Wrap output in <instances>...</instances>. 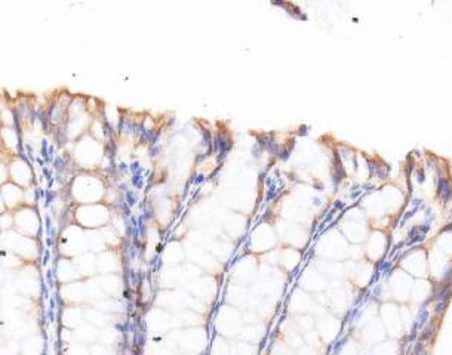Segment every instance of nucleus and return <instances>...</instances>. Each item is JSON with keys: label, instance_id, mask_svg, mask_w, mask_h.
Returning a JSON list of instances; mask_svg holds the SVG:
<instances>
[{"label": "nucleus", "instance_id": "f03ea898", "mask_svg": "<svg viewBox=\"0 0 452 355\" xmlns=\"http://www.w3.org/2000/svg\"><path fill=\"white\" fill-rule=\"evenodd\" d=\"M73 157H74L76 164L85 170H91V169L101 166L103 159H104L103 142L94 139L89 135L82 137L80 139H78V142L74 145Z\"/></svg>", "mask_w": 452, "mask_h": 355}, {"label": "nucleus", "instance_id": "6ab92c4d", "mask_svg": "<svg viewBox=\"0 0 452 355\" xmlns=\"http://www.w3.org/2000/svg\"><path fill=\"white\" fill-rule=\"evenodd\" d=\"M36 201H37V194L34 187H30L24 190V206L28 207H36Z\"/></svg>", "mask_w": 452, "mask_h": 355}, {"label": "nucleus", "instance_id": "20e7f679", "mask_svg": "<svg viewBox=\"0 0 452 355\" xmlns=\"http://www.w3.org/2000/svg\"><path fill=\"white\" fill-rule=\"evenodd\" d=\"M59 255L62 258L74 259L80 255L86 253L88 247V237L83 228L78 225H68L67 228L62 229L59 235Z\"/></svg>", "mask_w": 452, "mask_h": 355}, {"label": "nucleus", "instance_id": "4468645a", "mask_svg": "<svg viewBox=\"0 0 452 355\" xmlns=\"http://www.w3.org/2000/svg\"><path fill=\"white\" fill-rule=\"evenodd\" d=\"M83 312L79 306H67L62 311L61 320L65 328H78L83 323Z\"/></svg>", "mask_w": 452, "mask_h": 355}, {"label": "nucleus", "instance_id": "412c9836", "mask_svg": "<svg viewBox=\"0 0 452 355\" xmlns=\"http://www.w3.org/2000/svg\"><path fill=\"white\" fill-rule=\"evenodd\" d=\"M5 212H6V206H5V203H3L2 192H0V215H2V213H5Z\"/></svg>", "mask_w": 452, "mask_h": 355}, {"label": "nucleus", "instance_id": "5701e85b", "mask_svg": "<svg viewBox=\"0 0 452 355\" xmlns=\"http://www.w3.org/2000/svg\"><path fill=\"white\" fill-rule=\"evenodd\" d=\"M3 327H5V321H3V318H2V315H0V334L5 331V328Z\"/></svg>", "mask_w": 452, "mask_h": 355}, {"label": "nucleus", "instance_id": "f3484780", "mask_svg": "<svg viewBox=\"0 0 452 355\" xmlns=\"http://www.w3.org/2000/svg\"><path fill=\"white\" fill-rule=\"evenodd\" d=\"M0 126L17 128L15 114L12 112V109L8 108V107H2V108H0Z\"/></svg>", "mask_w": 452, "mask_h": 355}, {"label": "nucleus", "instance_id": "423d86ee", "mask_svg": "<svg viewBox=\"0 0 452 355\" xmlns=\"http://www.w3.org/2000/svg\"><path fill=\"white\" fill-rule=\"evenodd\" d=\"M8 167H9V181L17 184L21 188H30L33 187V170L31 166L27 162L24 157L21 156H15L8 162Z\"/></svg>", "mask_w": 452, "mask_h": 355}, {"label": "nucleus", "instance_id": "39448f33", "mask_svg": "<svg viewBox=\"0 0 452 355\" xmlns=\"http://www.w3.org/2000/svg\"><path fill=\"white\" fill-rule=\"evenodd\" d=\"M40 216L36 210V207L23 206L14 212V229L30 239H37L40 234Z\"/></svg>", "mask_w": 452, "mask_h": 355}, {"label": "nucleus", "instance_id": "b1692460", "mask_svg": "<svg viewBox=\"0 0 452 355\" xmlns=\"http://www.w3.org/2000/svg\"><path fill=\"white\" fill-rule=\"evenodd\" d=\"M0 234H2V228H0Z\"/></svg>", "mask_w": 452, "mask_h": 355}, {"label": "nucleus", "instance_id": "9d476101", "mask_svg": "<svg viewBox=\"0 0 452 355\" xmlns=\"http://www.w3.org/2000/svg\"><path fill=\"white\" fill-rule=\"evenodd\" d=\"M56 278L61 284H68L74 283L80 278L79 273L73 264V259L68 258H61L56 264Z\"/></svg>", "mask_w": 452, "mask_h": 355}, {"label": "nucleus", "instance_id": "a211bd4d", "mask_svg": "<svg viewBox=\"0 0 452 355\" xmlns=\"http://www.w3.org/2000/svg\"><path fill=\"white\" fill-rule=\"evenodd\" d=\"M0 228L2 231L14 229V212H5L0 215Z\"/></svg>", "mask_w": 452, "mask_h": 355}, {"label": "nucleus", "instance_id": "0eeeda50", "mask_svg": "<svg viewBox=\"0 0 452 355\" xmlns=\"http://www.w3.org/2000/svg\"><path fill=\"white\" fill-rule=\"evenodd\" d=\"M0 192L8 212H15L17 209L24 206V188L18 187L17 184L9 181L8 184L0 187Z\"/></svg>", "mask_w": 452, "mask_h": 355}, {"label": "nucleus", "instance_id": "1a4fd4ad", "mask_svg": "<svg viewBox=\"0 0 452 355\" xmlns=\"http://www.w3.org/2000/svg\"><path fill=\"white\" fill-rule=\"evenodd\" d=\"M15 289L20 296L27 299H37L42 292V286L37 277H21L15 281Z\"/></svg>", "mask_w": 452, "mask_h": 355}, {"label": "nucleus", "instance_id": "4be33fe9", "mask_svg": "<svg viewBox=\"0 0 452 355\" xmlns=\"http://www.w3.org/2000/svg\"><path fill=\"white\" fill-rule=\"evenodd\" d=\"M3 281H5V271H3V268L0 267V286L3 284Z\"/></svg>", "mask_w": 452, "mask_h": 355}, {"label": "nucleus", "instance_id": "7ed1b4c3", "mask_svg": "<svg viewBox=\"0 0 452 355\" xmlns=\"http://www.w3.org/2000/svg\"><path fill=\"white\" fill-rule=\"evenodd\" d=\"M74 219H76V225L86 231L101 229L110 222V210L103 203L80 204L74 210Z\"/></svg>", "mask_w": 452, "mask_h": 355}, {"label": "nucleus", "instance_id": "dca6fc26", "mask_svg": "<svg viewBox=\"0 0 452 355\" xmlns=\"http://www.w3.org/2000/svg\"><path fill=\"white\" fill-rule=\"evenodd\" d=\"M97 336H98V331L89 324H82L73 331V339H76L82 345L94 342L97 339Z\"/></svg>", "mask_w": 452, "mask_h": 355}, {"label": "nucleus", "instance_id": "2eb2a0df", "mask_svg": "<svg viewBox=\"0 0 452 355\" xmlns=\"http://www.w3.org/2000/svg\"><path fill=\"white\" fill-rule=\"evenodd\" d=\"M26 262H23L17 255L11 252H0V267L8 271H20Z\"/></svg>", "mask_w": 452, "mask_h": 355}, {"label": "nucleus", "instance_id": "ddd939ff", "mask_svg": "<svg viewBox=\"0 0 452 355\" xmlns=\"http://www.w3.org/2000/svg\"><path fill=\"white\" fill-rule=\"evenodd\" d=\"M45 349L43 337L39 334H30L21 343V354L23 355H42Z\"/></svg>", "mask_w": 452, "mask_h": 355}, {"label": "nucleus", "instance_id": "9b49d317", "mask_svg": "<svg viewBox=\"0 0 452 355\" xmlns=\"http://www.w3.org/2000/svg\"><path fill=\"white\" fill-rule=\"evenodd\" d=\"M73 264L79 273L80 278H88L91 275H94L95 270H97V259L92 255L83 253L78 258L73 259Z\"/></svg>", "mask_w": 452, "mask_h": 355}, {"label": "nucleus", "instance_id": "6e6552de", "mask_svg": "<svg viewBox=\"0 0 452 355\" xmlns=\"http://www.w3.org/2000/svg\"><path fill=\"white\" fill-rule=\"evenodd\" d=\"M20 144H21V138L17 128L0 126V145L6 153H9L12 157L20 156L18 154Z\"/></svg>", "mask_w": 452, "mask_h": 355}, {"label": "nucleus", "instance_id": "393cba45", "mask_svg": "<svg viewBox=\"0 0 452 355\" xmlns=\"http://www.w3.org/2000/svg\"><path fill=\"white\" fill-rule=\"evenodd\" d=\"M0 148H2V145H0Z\"/></svg>", "mask_w": 452, "mask_h": 355}, {"label": "nucleus", "instance_id": "aec40b11", "mask_svg": "<svg viewBox=\"0 0 452 355\" xmlns=\"http://www.w3.org/2000/svg\"><path fill=\"white\" fill-rule=\"evenodd\" d=\"M8 182H9V167L6 162L0 160V187H3Z\"/></svg>", "mask_w": 452, "mask_h": 355}, {"label": "nucleus", "instance_id": "f257e3e1", "mask_svg": "<svg viewBox=\"0 0 452 355\" xmlns=\"http://www.w3.org/2000/svg\"><path fill=\"white\" fill-rule=\"evenodd\" d=\"M106 185L104 181L91 173L85 172L78 175L70 187V194L71 198L80 204H95V203H103V198L106 197Z\"/></svg>", "mask_w": 452, "mask_h": 355}, {"label": "nucleus", "instance_id": "f8f14e48", "mask_svg": "<svg viewBox=\"0 0 452 355\" xmlns=\"http://www.w3.org/2000/svg\"><path fill=\"white\" fill-rule=\"evenodd\" d=\"M119 268V259L111 250H104L97 258V270L101 274H114Z\"/></svg>", "mask_w": 452, "mask_h": 355}]
</instances>
